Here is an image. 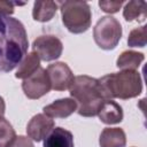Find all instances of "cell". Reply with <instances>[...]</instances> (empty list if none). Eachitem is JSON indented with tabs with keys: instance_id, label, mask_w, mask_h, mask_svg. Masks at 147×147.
I'll list each match as a JSON object with an SVG mask.
<instances>
[{
	"instance_id": "6da1fadb",
	"label": "cell",
	"mask_w": 147,
	"mask_h": 147,
	"mask_svg": "<svg viewBox=\"0 0 147 147\" xmlns=\"http://www.w3.org/2000/svg\"><path fill=\"white\" fill-rule=\"evenodd\" d=\"M29 46L24 25L16 18L0 14V72L15 69Z\"/></svg>"
},
{
	"instance_id": "7a4b0ae2",
	"label": "cell",
	"mask_w": 147,
	"mask_h": 147,
	"mask_svg": "<svg viewBox=\"0 0 147 147\" xmlns=\"http://www.w3.org/2000/svg\"><path fill=\"white\" fill-rule=\"evenodd\" d=\"M69 90L71 99L77 103V113L84 117L96 116L106 101L99 79L86 75L75 77Z\"/></svg>"
},
{
	"instance_id": "3957f363",
	"label": "cell",
	"mask_w": 147,
	"mask_h": 147,
	"mask_svg": "<svg viewBox=\"0 0 147 147\" xmlns=\"http://www.w3.org/2000/svg\"><path fill=\"white\" fill-rule=\"evenodd\" d=\"M106 100L131 99L142 91V80L137 70H122L103 76L99 79Z\"/></svg>"
},
{
	"instance_id": "277c9868",
	"label": "cell",
	"mask_w": 147,
	"mask_h": 147,
	"mask_svg": "<svg viewBox=\"0 0 147 147\" xmlns=\"http://www.w3.org/2000/svg\"><path fill=\"white\" fill-rule=\"evenodd\" d=\"M62 22L71 33H83L88 30L92 22V13L86 1L69 0L59 2Z\"/></svg>"
},
{
	"instance_id": "5b68a950",
	"label": "cell",
	"mask_w": 147,
	"mask_h": 147,
	"mask_svg": "<svg viewBox=\"0 0 147 147\" xmlns=\"http://www.w3.org/2000/svg\"><path fill=\"white\" fill-rule=\"evenodd\" d=\"M93 37L96 45L106 51L114 49L122 38V25L121 23L113 16H103L101 17L94 29Z\"/></svg>"
},
{
	"instance_id": "8992f818",
	"label": "cell",
	"mask_w": 147,
	"mask_h": 147,
	"mask_svg": "<svg viewBox=\"0 0 147 147\" xmlns=\"http://www.w3.org/2000/svg\"><path fill=\"white\" fill-rule=\"evenodd\" d=\"M51 88H52V85H51L48 74L46 69L41 67L33 75L23 79V83H22V90L24 94L32 100L39 99L42 95L47 94L51 91Z\"/></svg>"
},
{
	"instance_id": "52a82bcc",
	"label": "cell",
	"mask_w": 147,
	"mask_h": 147,
	"mask_svg": "<svg viewBox=\"0 0 147 147\" xmlns=\"http://www.w3.org/2000/svg\"><path fill=\"white\" fill-rule=\"evenodd\" d=\"M33 52L42 61H54L59 59L63 51L62 41L52 34L40 36L32 44Z\"/></svg>"
},
{
	"instance_id": "ba28073f",
	"label": "cell",
	"mask_w": 147,
	"mask_h": 147,
	"mask_svg": "<svg viewBox=\"0 0 147 147\" xmlns=\"http://www.w3.org/2000/svg\"><path fill=\"white\" fill-rule=\"evenodd\" d=\"M52 88L55 91H64L70 88L74 83L75 76L69 68V65L64 62H55L47 67L46 69Z\"/></svg>"
},
{
	"instance_id": "9c48e42d",
	"label": "cell",
	"mask_w": 147,
	"mask_h": 147,
	"mask_svg": "<svg viewBox=\"0 0 147 147\" xmlns=\"http://www.w3.org/2000/svg\"><path fill=\"white\" fill-rule=\"evenodd\" d=\"M54 121L45 114H37L34 115L26 126L28 137L34 141H41L45 139L49 132L54 129Z\"/></svg>"
},
{
	"instance_id": "30bf717a",
	"label": "cell",
	"mask_w": 147,
	"mask_h": 147,
	"mask_svg": "<svg viewBox=\"0 0 147 147\" xmlns=\"http://www.w3.org/2000/svg\"><path fill=\"white\" fill-rule=\"evenodd\" d=\"M42 110L51 118H65L77 110V103L71 98H63L45 106Z\"/></svg>"
},
{
	"instance_id": "8fae6325",
	"label": "cell",
	"mask_w": 147,
	"mask_h": 147,
	"mask_svg": "<svg viewBox=\"0 0 147 147\" xmlns=\"http://www.w3.org/2000/svg\"><path fill=\"white\" fill-rule=\"evenodd\" d=\"M44 147H75L74 136L63 127H54L45 138Z\"/></svg>"
},
{
	"instance_id": "7c38bea8",
	"label": "cell",
	"mask_w": 147,
	"mask_h": 147,
	"mask_svg": "<svg viewBox=\"0 0 147 147\" xmlns=\"http://www.w3.org/2000/svg\"><path fill=\"white\" fill-rule=\"evenodd\" d=\"M100 147H125L126 136L121 127H105L99 138Z\"/></svg>"
},
{
	"instance_id": "4fadbf2b",
	"label": "cell",
	"mask_w": 147,
	"mask_h": 147,
	"mask_svg": "<svg viewBox=\"0 0 147 147\" xmlns=\"http://www.w3.org/2000/svg\"><path fill=\"white\" fill-rule=\"evenodd\" d=\"M98 116L105 124H117L123 119V109L117 102L106 100L101 106Z\"/></svg>"
},
{
	"instance_id": "5bb4252c",
	"label": "cell",
	"mask_w": 147,
	"mask_h": 147,
	"mask_svg": "<svg viewBox=\"0 0 147 147\" xmlns=\"http://www.w3.org/2000/svg\"><path fill=\"white\" fill-rule=\"evenodd\" d=\"M39 68H40V59L38 57V55L34 52L28 53L20 62L15 77L20 79H25L31 75H33Z\"/></svg>"
},
{
	"instance_id": "9a60e30c",
	"label": "cell",
	"mask_w": 147,
	"mask_h": 147,
	"mask_svg": "<svg viewBox=\"0 0 147 147\" xmlns=\"http://www.w3.org/2000/svg\"><path fill=\"white\" fill-rule=\"evenodd\" d=\"M57 2L54 1H36L33 3L32 17L38 22H48L53 18L57 10Z\"/></svg>"
},
{
	"instance_id": "2e32d148",
	"label": "cell",
	"mask_w": 147,
	"mask_h": 147,
	"mask_svg": "<svg viewBox=\"0 0 147 147\" xmlns=\"http://www.w3.org/2000/svg\"><path fill=\"white\" fill-rule=\"evenodd\" d=\"M146 15H147V3L145 1L133 0L126 2L124 6L123 16L127 22H132V21L144 22Z\"/></svg>"
},
{
	"instance_id": "e0dca14e",
	"label": "cell",
	"mask_w": 147,
	"mask_h": 147,
	"mask_svg": "<svg viewBox=\"0 0 147 147\" xmlns=\"http://www.w3.org/2000/svg\"><path fill=\"white\" fill-rule=\"evenodd\" d=\"M145 55L136 51H124L117 59L116 65L121 70H136L140 67Z\"/></svg>"
},
{
	"instance_id": "ac0fdd59",
	"label": "cell",
	"mask_w": 147,
	"mask_h": 147,
	"mask_svg": "<svg viewBox=\"0 0 147 147\" xmlns=\"http://www.w3.org/2000/svg\"><path fill=\"white\" fill-rule=\"evenodd\" d=\"M146 44H147V26L146 25L136 28L129 33L127 45L130 47H145Z\"/></svg>"
},
{
	"instance_id": "d6986e66",
	"label": "cell",
	"mask_w": 147,
	"mask_h": 147,
	"mask_svg": "<svg viewBox=\"0 0 147 147\" xmlns=\"http://www.w3.org/2000/svg\"><path fill=\"white\" fill-rule=\"evenodd\" d=\"M16 138V133L11 124L6 119H0V147H8Z\"/></svg>"
},
{
	"instance_id": "ffe728a7",
	"label": "cell",
	"mask_w": 147,
	"mask_h": 147,
	"mask_svg": "<svg viewBox=\"0 0 147 147\" xmlns=\"http://www.w3.org/2000/svg\"><path fill=\"white\" fill-rule=\"evenodd\" d=\"M124 1H99V6L100 8L105 11V13H108V14H114V13H117L119 10V8L123 6Z\"/></svg>"
},
{
	"instance_id": "44dd1931",
	"label": "cell",
	"mask_w": 147,
	"mask_h": 147,
	"mask_svg": "<svg viewBox=\"0 0 147 147\" xmlns=\"http://www.w3.org/2000/svg\"><path fill=\"white\" fill-rule=\"evenodd\" d=\"M8 147H34V146L30 138L24 137V136H18Z\"/></svg>"
},
{
	"instance_id": "7402d4cb",
	"label": "cell",
	"mask_w": 147,
	"mask_h": 147,
	"mask_svg": "<svg viewBox=\"0 0 147 147\" xmlns=\"http://www.w3.org/2000/svg\"><path fill=\"white\" fill-rule=\"evenodd\" d=\"M14 6H15V2L0 0V14L7 15V16L11 15L14 13Z\"/></svg>"
},
{
	"instance_id": "603a6c76",
	"label": "cell",
	"mask_w": 147,
	"mask_h": 147,
	"mask_svg": "<svg viewBox=\"0 0 147 147\" xmlns=\"http://www.w3.org/2000/svg\"><path fill=\"white\" fill-rule=\"evenodd\" d=\"M5 109H6V103H5V100L2 96H0V119L3 118V115H5Z\"/></svg>"
}]
</instances>
